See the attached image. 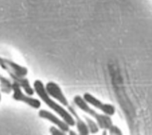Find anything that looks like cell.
<instances>
[{
    "mask_svg": "<svg viewBox=\"0 0 152 135\" xmlns=\"http://www.w3.org/2000/svg\"><path fill=\"white\" fill-rule=\"evenodd\" d=\"M45 90L51 98L58 101L63 106L68 107L69 104L60 86L54 82H48L45 86Z\"/></svg>",
    "mask_w": 152,
    "mask_h": 135,
    "instance_id": "cell-6",
    "label": "cell"
},
{
    "mask_svg": "<svg viewBox=\"0 0 152 135\" xmlns=\"http://www.w3.org/2000/svg\"><path fill=\"white\" fill-rule=\"evenodd\" d=\"M34 92L39 96L41 100L44 102L50 109L58 114L59 117L66 123L70 127L75 126V122L71 113L62 106V104L56 102L53 98L48 94L45 90V85L41 80H36L33 83Z\"/></svg>",
    "mask_w": 152,
    "mask_h": 135,
    "instance_id": "cell-2",
    "label": "cell"
},
{
    "mask_svg": "<svg viewBox=\"0 0 152 135\" xmlns=\"http://www.w3.org/2000/svg\"><path fill=\"white\" fill-rule=\"evenodd\" d=\"M38 115L41 118L48 121L66 133H68L70 130V126L50 111L45 109H41L38 112Z\"/></svg>",
    "mask_w": 152,
    "mask_h": 135,
    "instance_id": "cell-7",
    "label": "cell"
},
{
    "mask_svg": "<svg viewBox=\"0 0 152 135\" xmlns=\"http://www.w3.org/2000/svg\"><path fill=\"white\" fill-rule=\"evenodd\" d=\"M50 133L51 134L53 135H65L66 134V133L62 130L61 128H59L58 127L54 126H51L49 128Z\"/></svg>",
    "mask_w": 152,
    "mask_h": 135,
    "instance_id": "cell-12",
    "label": "cell"
},
{
    "mask_svg": "<svg viewBox=\"0 0 152 135\" xmlns=\"http://www.w3.org/2000/svg\"><path fill=\"white\" fill-rule=\"evenodd\" d=\"M10 78L13 83H15L20 86L21 89L28 95H33L34 93V90L33 87L30 85L29 80L25 77H20L14 75H10Z\"/></svg>",
    "mask_w": 152,
    "mask_h": 135,
    "instance_id": "cell-9",
    "label": "cell"
},
{
    "mask_svg": "<svg viewBox=\"0 0 152 135\" xmlns=\"http://www.w3.org/2000/svg\"><path fill=\"white\" fill-rule=\"evenodd\" d=\"M83 98L91 106L101 110L103 113L109 116H113L115 113V107L109 103H104L101 100L90 93L86 92L83 94Z\"/></svg>",
    "mask_w": 152,
    "mask_h": 135,
    "instance_id": "cell-5",
    "label": "cell"
},
{
    "mask_svg": "<svg viewBox=\"0 0 152 135\" xmlns=\"http://www.w3.org/2000/svg\"><path fill=\"white\" fill-rule=\"evenodd\" d=\"M12 92V98L15 101L23 102L34 109H39L41 107V102L39 100L33 97L31 95L27 94L24 91L23 92L20 86L13 82Z\"/></svg>",
    "mask_w": 152,
    "mask_h": 135,
    "instance_id": "cell-3",
    "label": "cell"
},
{
    "mask_svg": "<svg viewBox=\"0 0 152 135\" xmlns=\"http://www.w3.org/2000/svg\"><path fill=\"white\" fill-rule=\"evenodd\" d=\"M68 133H69V134H70V135H75V134H77V133H76L75 131H74L73 130H69V131H68Z\"/></svg>",
    "mask_w": 152,
    "mask_h": 135,
    "instance_id": "cell-13",
    "label": "cell"
},
{
    "mask_svg": "<svg viewBox=\"0 0 152 135\" xmlns=\"http://www.w3.org/2000/svg\"><path fill=\"white\" fill-rule=\"evenodd\" d=\"M13 82L0 74V89L3 93L10 94L12 92Z\"/></svg>",
    "mask_w": 152,
    "mask_h": 135,
    "instance_id": "cell-10",
    "label": "cell"
},
{
    "mask_svg": "<svg viewBox=\"0 0 152 135\" xmlns=\"http://www.w3.org/2000/svg\"><path fill=\"white\" fill-rule=\"evenodd\" d=\"M67 108L68 110L71 113L75 120V126L79 133L80 134H89L90 132L85 121L81 118L75 107L71 105H69Z\"/></svg>",
    "mask_w": 152,
    "mask_h": 135,
    "instance_id": "cell-8",
    "label": "cell"
},
{
    "mask_svg": "<svg viewBox=\"0 0 152 135\" xmlns=\"http://www.w3.org/2000/svg\"><path fill=\"white\" fill-rule=\"evenodd\" d=\"M0 68L5 71L9 75H14L20 77H25L28 74V69L27 67L1 56H0Z\"/></svg>",
    "mask_w": 152,
    "mask_h": 135,
    "instance_id": "cell-4",
    "label": "cell"
},
{
    "mask_svg": "<svg viewBox=\"0 0 152 135\" xmlns=\"http://www.w3.org/2000/svg\"><path fill=\"white\" fill-rule=\"evenodd\" d=\"M83 117L84 118V120L85 121L88 127L89 128V132L91 134H97L100 131V127L96 122V121H94L91 118L89 117L88 116H86L85 115H83Z\"/></svg>",
    "mask_w": 152,
    "mask_h": 135,
    "instance_id": "cell-11",
    "label": "cell"
},
{
    "mask_svg": "<svg viewBox=\"0 0 152 135\" xmlns=\"http://www.w3.org/2000/svg\"><path fill=\"white\" fill-rule=\"evenodd\" d=\"M1 99H2V96H1V93L0 92V102L1 101Z\"/></svg>",
    "mask_w": 152,
    "mask_h": 135,
    "instance_id": "cell-14",
    "label": "cell"
},
{
    "mask_svg": "<svg viewBox=\"0 0 152 135\" xmlns=\"http://www.w3.org/2000/svg\"><path fill=\"white\" fill-rule=\"evenodd\" d=\"M73 103L79 109L89 115L97 123L100 128L107 130L110 134H123L120 128L114 125L110 116L104 113H98L96 110L90 106L84 99L79 95H75Z\"/></svg>",
    "mask_w": 152,
    "mask_h": 135,
    "instance_id": "cell-1",
    "label": "cell"
}]
</instances>
